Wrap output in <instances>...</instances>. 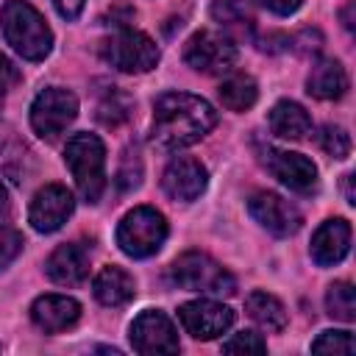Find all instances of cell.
<instances>
[{"label": "cell", "mask_w": 356, "mask_h": 356, "mask_svg": "<svg viewBox=\"0 0 356 356\" xmlns=\"http://www.w3.org/2000/svg\"><path fill=\"white\" fill-rule=\"evenodd\" d=\"M3 33L6 42L28 61H42L53 47V33L44 17L25 0H6L3 6Z\"/></svg>", "instance_id": "obj_2"}, {"label": "cell", "mask_w": 356, "mask_h": 356, "mask_svg": "<svg viewBox=\"0 0 356 356\" xmlns=\"http://www.w3.org/2000/svg\"><path fill=\"white\" fill-rule=\"evenodd\" d=\"M222 350H225V353H264L267 345H264V339H261L259 334H253V331H239V334H234L228 342H222Z\"/></svg>", "instance_id": "obj_28"}, {"label": "cell", "mask_w": 356, "mask_h": 356, "mask_svg": "<svg viewBox=\"0 0 356 356\" xmlns=\"http://www.w3.org/2000/svg\"><path fill=\"white\" fill-rule=\"evenodd\" d=\"M19 81V72H17V67L0 53V95L8 89V86H14Z\"/></svg>", "instance_id": "obj_31"}, {"label": "cell", "mask_w": 356, "mask_h": 356, "mask_svg": "<svg viewBox=\"0 0 356 356\" xmlns=\"http://www.w3.org/2000/svg\"><path fill=\"white\" fill-rule=\"evenodd\" d=\"M264 164L286 189H292L298 195H314L317 192V167L306 156L292 153V150L267 147Z\"/></svg>", "instance_id": "obj_11"}, {"label": "cell", "mask_w": 356, "mask_h": 356, "mask_svg": "<svg viewBox=\"0 0 356 356\" xmlns=\"http://www.w3.org/2000/svg\"><path fill=\"white\" fill-rule=\"evenodd\" d=\"M245 309L253 323H259L264 331H284L286 325V309L275 295L267 292H250L245 300Z\"/></svg>", "instance_id": "obj_21"}, {"label": "cell", "mask_w": 356, "mask_h": 356, "mask_svg": "<svg viewBox=\"0 0 356 356\" xmlns=\"http://www.w3.org/2000/svg\"><path fill=\"white\" fill-rule=\"evenodd\" d=\"M300 3H303V0H261V6H267L273 14H281V17L295 14V11L300 8Z\"/></svg>", "instance_id": "obj_32"}, {"label": "cell", "mask_w": 356, "mask_h": 356, "mask_svg": "<svg viewBox=\"0 0 356 356\" xmlns=\"http://www.w3.org/2000/svg\"><path fill=\"white\" fill-rule=\"evenodd\" d=\"M8 211V192H6V186L0 184V217Z\"/></svg>", "instance_id": "obj_36"}, {"label": "cell", "mask_w": 356, "mask_h": 356, "mask_svg": "<svg viewBox=\"0 0 356 356\" xmlns=\"http://www.w3.org/2000/svg\"><path fill=\"white\" fill-rule=\"evenodd\" d=\"M317 142H320V147H323L328 156H334V159H345V156L350 153V136H348V131L339 128V125H325V128L320 131Z\"/></svg>", "instance_id": "obj_27"}, {"label": "cell", "mask_w": 356, "mask_h": 356, "mask_svg": "<svg viewBox=\"0 0 356 356\" xmlns=\"http://www.w3.org/2000/svg\"><path fill=\"white\" fill-rule=\"evenodd\" d=\"M184 61L197 72L220 75L236 64V47L228 36H220L214 31H197L184 44Z\"/></svg>", "instance_id": "obj_8"}, {"label": "cell", "mask_w": 356, "mask_h": 356, "mask_svg": "<svg viewBox=\"0 0 356 356\" xmlns=\"http://www.w3.org/2000/svg\"><path fill=\"white\" fill-rule=\"evenodd\" d=\"M103 58L120 72H147L159 64V47L147 33L122 28L103 42Z\"/></svg>", "instance_id": "obj_6"}, {"label": "cell", "mask_w": 356, "mask_h": 356, "mask_svg": "<svg viewBox=\"0 0 356 356\" xmlns=\"http://www.w3.org/2000/svg\"><path fill=\"white\" fill-rule=\"evenodd\" d=\"M53 6L58 8V14L64 19H75L81 14V8H83V0H53Z\"/></svg>", "instance_id": "obj_33"}, {"label": "cell", "mask_w": 356, "mask_h": 356, "mask_svg": "<svg viewBox=\"0 0 356 356\" xmlns=\"http://www.w3.org/2000/svg\"><path fill=\"white\" fill-rule=\"evenodd\" d=\"M350 250V225L348 220H325L312 236V259L320 267L339 264Z\"/></svg>", "instance_id": "obj_15"}, {"label": "cell", "mask_w": 356, "mask_h": 356, "mask_svg": "<svg viewBox=\"0 0 356 356\" xmlns=\"http://www.w3.org/2000/svg\"><path fill=\"white\" fill-rule=\"evenodd\" d=\"M178 320L195 339H214L234 325V312L214 300H189L178 309Z\"/></svg>", "instance_id": "obj_13"}, {"label": "cell", "mask_w": 356, "mask_h": 356, "mask_svg": "<svg viewBox=\"0 0 356 356\" xmlns=\"http://www.w3.org/2000/svg\"><path fill=\"white\" fill-rule=\"evenodd\" d=\"M211 17L231 33L236 36H248L253 31V8L248 6V0H214L211 3Z\"/></svg>", "instance_id": "obj_22"}, {"label": "cell", "mask_w": 356, "mask_h": 356, "mask_svg": "<svg viewBox=\"0 0 356 356\" xmlns=\"http://www.w3.org/2000/svg\"><path fill=\"white\" fill-rule=\"evenodd\" d=\"M342 19H345V28H348V31H353V3H348V6H345Z\"/></svg>", "instance_id": "obj_34"}, {"label": "cell", "mask_w": 356, "mask_h": 356, "mask_svg": "<svg viewBox=\"0 0 356 356\" xmlns=\"http://www.w3.org/2000/svg\"><path fill=\"white\" fill-rule=\"evenodd\" d=\"M78 117V97L70 89L50 86L36 95L31 106V125L42 139H56Z\"/></svg>", "instance_id": "obj_7"}, {"label": "cell", "mask_w": 356, "mask_h": 356, "mask_svg": "<svg viewBox=\"0 0 356 356\" xmlns=\"http://www.w3.org/2000/svg\"><path fill=\"white\" fill-rule=\"evenodd\" d=\"M248 209L253 220L261 228H267L273 236H292L303 222L298 206L275 192H253L248 200Z\"/></svg>", "instance_id": "obj_10"}, {"label": "cell", "mask_w": 356, "mask_h": 356, "mask_svg": "<svg viewBox=\"0 0 356 356\" xmlns=\"http://www.w3.org/2000/svg\"><path fill=\"white\" fill-rule=\"evenodd\" d=\"M270 131L281 139H303L312 131V117L300 103L278 100L270 111Z\"/></svg>", "instance_id": "obj_19"}, {"label": "cell", "mask_w": 356, "mask_h": 356, "mask_svg": "<svg viewBox=\"0 0 356 356\" xmlns=\"http://www.w3.org/2000/svg\"><path fill=\"white\" fill-rule=\"evenodd\" d=\"M131 108H134V100H131L125 92L111 89V92L100 100V106H97V117H100L103 125L117 128V125H122V122L131 117Z\"/></svg>", "instance_id": "obj_25"}, {"label": "cell", "mask_w": 356, "mask_h": 356, "mask_svg": "<svg viewBox=\"0 0 356 356\" xmlns=\"http://www.w3.org/2000/svg\"><path fill=\"white\" fill-rule=\"evenodd\" d=\"M206 181H209V172L206 167L192 159V156H178L167 164L164 170V178H161V186L164 192L172 197V200H197L200 192L206 189Z\"/></svg>", "instance_id": "obj_14"}, {"label": "cell", "mask_w": 356, "mask_h": 356, "mask_svg": "<svg viewBox=\"0 0 356 356\" xmlns=\"http://www.w3.org/2000/svg\"><path fill=\"white\" fill-rule=\"evenodd\" d=\"M139 175H142V161H139L136 153L128 150L125 159H122V167H120V172H117V184H120V189H122V192L136 189V186H139Z\"/></svg>", "instance_id": "obj_30"}, {"label": "cell", "mask_w": 356, "mask_h": 356, "mask_svg": "<svg viewBox=\"0 0 356 356\" xmlns=\"http://www.w3.org/2000/svg\"><path fill=\"white\" fill-rule=\"evenodd\" d=\"M217 125L209 100L189 92H167L153 103V145L159 150H181L200 142Z\"/></svg>", "instance_id": "obj_1"}, {"label": "cell", "mask_w": 356, "mask_h": 356, "mask_svg": "<svg viewBox=\"0 0 356 356\" xmlns=\"http://www.w3.org/2000/svg\"><path fill=\"white\" fill-rule=\"evenodd\" d=\"M345 197H348V203H356V197H353V175H345Z\"/></svg>", "instance_id": "obj_35"}, {"label": "cell", "mask_w": 356, "mask_h": 356, "mask_svg": "<svg viewBox=\"0 0 356 356\" xmlns=\"http://www.w3.org/2000/svg\"><path fill=\"white\" fill-rule=\"evenodd\" d=\"M306 86H309V95L317 100H337L348 89L345 67L337 58H320V61H314Z\"/></svg>", "instance_id": "obj_18"}, {"label": "cell", "mask_w": 356, "mask_h": 356, "mask_svg": "<svg viewBox=\"0 0 356 356\" xmlns=\"http://www.w3.org/2000/svg\"><path fill=\"white\" fill-rule=\"evenodd\" d=\"M314 353H334V356H350L356 350L353 345V334L350 331H323L314 342H312Z\"/></svg>", "instance_id": "obj_26"}, {"label": "cell", "mask_w": 356, "mask_h": 356, "mask_svg": "<svg viewBox=\"0 0 356 356\" xmlns=\"http://www.w3.org/2000/svg\"><path fill=\"white\" fill-rule=\"evenodd\" d=\"M131 345H134L136 353H145V356H150V353H175L181 348L175 325L159 309H147L131 323Z\"/></svg>", "instance_id": "obj_9"}, {"label": "cell", "mask_w": 356, "mask_h": 356, "mask_svg": "<svg viewBox=\"0 0 356 356\" xmlns=\"http://www.w3.org/2000/svg\"><path fill=\"white\" fill-rule=\"evenodd\" d=\"M31 317L42 331L58 334V331L75 325V320L81 317V303L67 295H42L33 300Z\"/></svg>", "instance_id": "obj_17"}, {"label": "cell", "mask_w": 356, "mask_h": 356, "mask_svg": "<svg viewBox=\"0 0 356 356\" xmlns=\"http://www.w3.org/2000/svg\"><path fill=\"white\" fill-rule=\"evenodd\" d=\"M325 309L331 317L342 320V323H353L356 320V292L348 281H337L328 286L325 295Z\"/></svg>", "instance_id": "obj_24"}, {"label": "cell", "mask_w": 356, "mask_h": 356, "mask_svg": "<svg viewBox=\"0 0 356 356\" xmlns=\"http://www.w3.org/2000/svg\"><path fill=\"white\" fill-rule=\"evenodd\" d=\"M64 161L83 200L95 203L106 186V147L95 134H75L64 147Z\"/></svg>", "instance_id": "obj_3"}, {"label": "cell", "mask_w": 356, "mask_h": 356, "mask_svg": "<svg viewBox=\"0 0 356 356\" xmlns=\"http://www.w3.org/2000/svg\"><path fill=\"white\" fill-rule=\"evenodd\" d=\"M92 286H95V298L103 306H125L136 292L134 278L122 267H103Z\"/></svg>", "instance_id": "obj_20"}, {"label": "cell", "mask_w": 356, "mask_h": 356, "mask_svg": "<svg viewBox=\"0 0 356 356\" xmlns=\"http://www.w3.org/2000/svg\"><path fill=\"white\" fill-rule=\"evenodd\" d=\"M19 253H22V234L8 225H0V270H6Z\"/></svg>", "instance_id": "obj_29"}, {"label": "cell", "mask_w": 356, "mask_h": 356, "mask_svg": "<svg viewBox=\"0 0 356 356\" xmlns=\"http://www.w3.org/2000/svg\"><path fill=\"white\" fill-rule=\"evenodd\" d=\"M72 209H75L72 192L67 186H61V184H47L44 189H39L33 195L28 220H31L33 231L53 234V231H58L67 222V217L72 214Z\"/></svg>", "instance_id": "obj_12"}, {"label": "cell", "mask_w": 356, "mask_h": 356, "mask_svg": "<svg viewBox=\"0 0 356 356\" xmlns=\"http://www.w3.org/2000/svg\"><path fill=\"white\" fill-rule=\"evenodd\" d=\"M172 281L184 289L206 292V295H234L236 292L234 275L220 261H214L209 253H200V250H186L172 261Z\"/></svg>", "instance_id": "obj_5"}, {"label": "cell", "mask_w": 356, "mask_h": 356, "mask_svg": "<svg viewBox=\"0 0 356 356\" xmlns=\"http://www.w3.org/2000/svg\"><path fill=\"white\" fill-rule=\"evenodd\" d=\"M50 281L61 284V286H78L86 281L89 275V253L83 245L78 242H70V245H61L50 253L47 264H44Z\"/></svg>", "instance_id": "obj_16"}, {"label": "cell", "mask_w": 356, "mask_h": 356, "mask_svg": "<svg viewBox=\"0 0 356 356\" xmlns=\"http://www.w3.org/2000/svg\"><path fill=\"white\" fill-rule=\"evenodd\" d=\"M0 106H3V97H0Z\"/></svg>", "instance_id": "obj_37"}, {"label": "cell", "mask_w": 356, "mask_h": 356, "mask_svg": "<svg viewBox=\"0 0 356 356\" xmlns=\"http://www.w3.org/2000/svg\"><path fill=\"white\" fill-rule=\"evenodd\" d=\"M167 239V220L161 211L150 206H139L128 211L117 225V245L131 259L153 256Z\"/></svg>", "instance_id": "obj_4"}, {"label": "cell", "mask_w": 356, "mask_h": 356, "mask_svg": "<svg viewBox=\"0 0 356 356\" xmlns=\"http://www.w3.org/2000/svg\"><path fill=\"white\" fill-rule=\"evenodd\" d=\"M256 97H259V86L250 75L236 72V75H228L220 83V100L231 111H248L256 103Z\"/></svg>", "instance_id": "obj_23"}]
</instances>
